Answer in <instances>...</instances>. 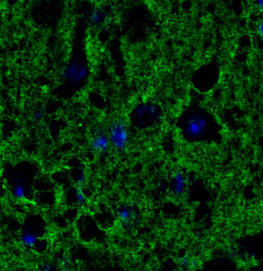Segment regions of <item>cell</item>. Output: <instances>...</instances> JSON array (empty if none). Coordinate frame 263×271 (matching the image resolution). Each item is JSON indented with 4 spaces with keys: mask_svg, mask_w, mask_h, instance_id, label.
Listing matches in <instances>:
<instances>
[{
    "mask_svg": "<svg viewBox=\"0 0 263 271\" xmlns=\"http://www.w3.org/2000/svg\"><path fill=\"white\" fill-rule=\"evenodd\" d=\"M181 131L184 138L192 142H214L220 136V128L214 117L199 107L184 113L181 118Z\"/></svg>",
    "mask_w": 263,
    "mask_h": 271,
    "instance_id": "cell-1",
    "label": "cell"
},
{
    "mask_svg": "<svg viewBox=\"0 0 263 271\" xmlns=\"http://www.w3.org/2000/svg\"><path fill=\"white\" fill-rule=\"evenodd\" d=\"M90 74L86 53L80 49L74 54L65 69V80L74 89H81L86 84Z\"/></svg>",
    "mask_w": 263,
    "mask_h": 271,
    "instance_id": "cell-2",
    "label": "cell"
},
{
    "mask_svg": "<svg viewBox=\"0 0 263 271\" xmlns=\"http://www.w3.org/2000/svg\"><path fill=\"white\" fill-rule=\"evenodd\" d=\"M162 118V111L156 104L150 102L138 104L132 113V121L136 127L145 129L157 124Z\"/></svg>",
    "mask_w": 263,
    "mask_h": 271,
    "instance_id": "cell-3",
    "label": "cell"
},
{
    "mask_svg": "<svg viewBox=\"0 0 263 271\" xmlns=\"http://www.w3.org/2000/svg\"><path fill=\"white\" fill-rule=\"evenodd\" d=\"M112 149L122 153L128 149L130 142V131L128 122L122 118L114 120L107 131Z\"/></svg>",
    "mask_w": 263,
    "mask_h": 271,
    "instance_id": "cell-4",
    "label": "cell"
},
{
    "mask_svg": "<svg viewBox=\"0 0 263 271\" xmlns=\"http://www.w3.org/2000/svg\"><path fill=\"white\" fill-rule=\"evenodd\" d=\"M118 222L122 229L130 231L138 225L141 219L138 208L132 203H126L119 207L117 212Z\"/></svg>",
    "mask_w": 263,
    "mask_h": 271,
    "instance_id": "cell-5",
    "label": "cell"
},
{
    "mask_svg": "<svg viewBox=\"0 0 263 271\" xmlns=\"http://www.w3.org/2000/svg\"><path fill=\"white\" fill-rule=\"evenodd\" d=\"M90 146L95 155L99 156L106 155L112 148L108 133L102 130L95 131L90 138Z\"/></svg>",
    "mask_w": 263,
    "mask_h": 271,
    "instance_id": "cell-6",
    "label": "cell"
},
{
    "mask_svg": "<svg viewBox=\"0 0 263 271\" xmlns=\"http://www.w3.org/2000/svg\"><path fill=\"white\" fill-rule=\"evenodd\" d=\"M187 186V177L184 172L178 171L175 172L172 178V192L175 197L179 198L183 196Z\"/></svg>",
    "mask_w": 263,
    "mask_h": 271,
    "instance_id": "cell-7",
    "label": "cell"
},
{
    "mask_svg": "<svg viewBox=\"0 0 263 271\" xmlns=\"http://www.w3.org/2000/svg\"><path fill=\"white\" fill-rule=\"evenodd\" d=\"M88 21L92 26L97 27L102 25L107 24L109 21V16L100 8H94L92 10L88 16Z\"/></svg>",
    "mask_w": 263,
    "mask_h": 271,
    "instance_id": "cell-8",
    "label": "cell"
},
{
    "mask_svg": "<svg viewBox=\"0 0 263 271\" xmlns=\"http://www.w3.org/2000/svg\"><path fill=\"white\" fill-rule=\"evenodd\" d=\"M21 242L26 248L34 249L39 243V237L36 233L28 231L22 236Z\"/></svg>",
    "mask_w": 263,
    "mask_h": 271,
    "instance_id": "cell-9",
    "label": "cell"
},
{
    "mask_svg": "<svg viewBox=\"0 0 263 271\" xmlns=\"http://www.w3.org/2000/svg\"><path fill=\"white\" fill-rule=\"evenodd\" d=\"M74 197H75L77 203H78L79 205H80V206H83V205L86 204V201H87V197H86L83 187L75 185V189H74Z\"/></svg>",
    "mask_w": 263,
    "mask_h": 271,
    "instance_id": "cell-10",
    "label": "cell"
},
{
    "mask_svg": "<svg viewBox=\"0 0 263 271\" xmlns=\"http://www.w3.org/2000/svg\"><path fill=\"white\" fill-rule=\"evenodd\" d=\"M13 194L14 198L19 200H24L26 199V189L22 183H17L13 188Z\"/></svg>",
    "mask_w": 263,
    "mask_h": 271,
    "instance_id": "cell-11",
    "label": "cell"
},
{
    "mask_svg": "<svg viewBox=\"0 0 263 271\" xmlns=\"http://www.w3.org/2000/svg\"><path fill=\"white\" fill-rule=\"evenodd\" d=\"M86 181V172L83 170H80L77 173V178H76V185L83 187Z\"/></svg>",
    "mask_w": 263,
    "mask_h": 271,
    "instance_id": "cell-12",
    "label": "cell"
},
{
    "mask_svg": "<svg viewBox=\"0 0 263 271\" xmlns=\"http://www.w3.org/2000/svg\"><path fill=\"white\" fill-rule=\"evenodd\" d=\"M192 256H190L188 254H183L179 257V265L182 267H185L188 269V265H189L190 259Z\"/></svg>",
    "mask_w": 263,
    "mask_h": 271,
    "instance_id": "cell-13",
    "label": "cell"
},
{
    "mask_svg": "<svg viewBox=\"0 0 263 271\" xmlns=\"http://www.w3.org/2000/svg\"><path fill=\"white\" fill-rule=\"evenodd\" d=\"M199 266V262L197 259L195 257H191L190 259L189 265H188V269L190 270H193V269H196Z\"/></svg>",
    "mask_w": 263,
    "mask_h": 271,
    "instance_id": "cell-14",
    "label": "cell"
},
{
    "mask_svg": "<svg viewBox=\"0 0 263 271\" xmlns=\"http://www.w3.org/2000/svg\"><path fill=\"white\" fill-rule=\"evenodd\" d=\"M257 33L263 40V20H261L257 26Z\"/></svg>",
    "mask_w": 263,
    "mask_h": 271,
    "instance_id": "cell-15",
    "label": "cell"
},
{
    "mask_svg": "<svg viewBox=\"0 0 263 271\" xmlns=\"http://www.w3.org/2000/svg\"><path fill=\"white\" fill-rule=\"evenodd\" d=\"M69 265H70V260H69L68 258L64 257V258L61 259L60 266L63 267L62 268V269H67Z\"/></svg>",
    "mask_w": 263,
    "mask_h": 271,
    "instance_id": "cell-16",
    "label": "cell"
},
{
    "mask_svg": "<svg viewBox=\"0 0 263 271\" xmlns=\"http://www.w3.org/2000/svg\"><path fill=\"white\" fill-rule=\"evenodd\" d=\"M255 4H256L258 10L263 11V0H255Z\"/></svg>",
    "mask_w": 263,
    "mask_h": 271,
    "instance_id": "cell-17",
    "label": "cell"
}]
</instances>
